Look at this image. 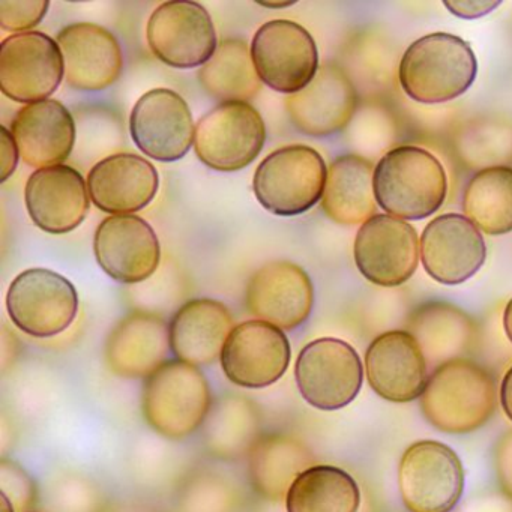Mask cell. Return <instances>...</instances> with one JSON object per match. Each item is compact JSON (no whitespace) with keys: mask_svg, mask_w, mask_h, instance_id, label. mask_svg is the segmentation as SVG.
<instances>
[{"mask_svg":"<svg viewBox=\"0 0 512 512\" xmlns=\"http://www.w3.org/2000/svg\"><path fill=\"white\" fill-rule=\"evenodd\" d=\"M478 76L472 47L457 35L436 32L410 44L400 62L401 88L419 104H443L469 91Z\"/></svg>","mask_w":512,"mask_h":512,"instance_id":"cell-2","label":"cell"},{"mask_svg":"<svg viewBox=\"0 0 512 512\" xmlns=\"http://www.w3.org/2000/svg\"><path fill=\"white\" fill-rule=\"evenodd\" d=\"M398 487L410 512H449L463 496V464L445 443L419 440L401 457Z\"/></svg>","mask_w":512,"mask_h":512,"instance_id":"cell-6","label":"cell"},{"mask_svg":"<svg viewBox=\"0 0 512 512\" xmlns=\"http://www.w3.org/2000/svg\"><path fill=\"white\" fill-rule=\"evenodd\" d=\"M296 385L304 400L325 412L349 406L362 388L364 367L358 352L338 338L311 341L299 353Z\"/></svg>","mask_w":512,"mask_h":512,"instance_id":"cell-7","label":"cell"},{"mask_svg":"<svg viewBox=\"0 0 512 512\" xmlns=\"http://www.w3.org/2000/svg\"><path fill=\"white\" fill-rule=\"evenodd\" d=\"M170 326L163 317L134 311L110 332L106 359L110 370L121 377H146L166 362Z\"/></svg>","mask_w":512,"mask_h":512,"instance_id":"cell-25","label":"cell"},{"mask_svg":"<svg viewBox=\"0 0 512 512\" xmlns=\"http://www.w3.org/2000/svg\"><path fill=\"white\" fill-rule=\"evenodd\" d=\"M494 467L500 490L512 500V428L506 431L494 451Z\"/></svg>","mask_w":512,"mask_h":512,"instance_id":"cell-35","label":"cell"},{"mask_svg":"<svg viewBox=\"0 0 512 512\" xmlns=\"http://www.w3.org/2000/svg\"><path fill=\"white\" fill-rule=\"evenodd\" d=\"M259 5L266 8H272V10H281V8H289L295 5L293 0H286V2H259Z\"/></svg>","mask_w":512,"mask_h":512,"instance_id":"cell-40","label":"cell"},{"mask_svg":"<svg viewBox=\"0 0 512 512\" xmlns=\"http://www.w3.org/2000/svg\"><path fill=\"white\" fill-rule=\"evenodd\" d=\"M245 304L257 319L293 331L313 311V283L301 266L275 260L254 272L245 293Z\"/></svg>","mask_w":512,"mask_h":512,"instance_id":"cell-19","label":"cell"},{"mask_svg":"<svg viewBox=\"0 0 512 512\" xmlns=\"http://www.w3.org/2000/svg\"><path fill=\"white\" fill-rule=\"evenodd\" d=\"M503 329H505L506 337L512 343V298L506 304L505 311H503Z\"/></svg>","mask_w":512,"mask_h":512,"instance_id":"cell-39","label":"cell"},{"mask_svg":"<svg viewBox=\"0 0 512 512\" xmlns=\"http://www.w3.org/2000/svg\"><path fill=\"white\" fill-rule=\"evenodd\" d=\"M25 200L32 221L52 235L73 232L85 221L91 206L85 179L64 164L32 173L26 182Z\"/></svg>","mask_w":512,"mask_h":512,"instance_id":"cell-21","label":"cell"},{"mask_svg":"<svg viewBox=\"0 0 512 512\" xmlns=\"http://www.w3.org/2000/svg\"><path fill=\"white\" fill-rule=\"evenodd\" d=\"M377 205L400 220H424L442 208L448 178L431 152L400 146L386 152L374 169Z\"/></svg>","mask_w":512,"mask_h":512,"instance_id":"cell-3","label":"cell"},{"mask_svg":"<svg viewBox=\"0 0 512 512\" xmlns=\"http://www.w3.org/2000/svg\"><path fill=\"white\" fill-rule=\"evenodd\" d=\"M428 362L409 331H388L374 338L365 352L368 385L383 400H418L428 382Z\"/></svg>","mask_w":512,"mask_h":512,"instance_id":"cell-18","label":"cell"},{"mask_svg":"<svg viewBox=\"0 0 512 512\" xmlns=\"http://www.w3.org/2000/svg\"><path fill=\"white\" fill-rule=\"evenodd\" d=\"M311 463L310 451L298 440L271 436L263 439L251 455V478L263 496L281 499Z\"/></svg>","mask_w":512,"mask_h":512,"instance_id":"cell-32","label":"cell"},{"mask_svg":"<svg viewBox=\"0 0 512 512\" xmlns=\"http://www.w3.org/2000/svg\"><path fill=\"white\" fill-rule=\"evenodd\" d=\"M49 8L47 0H2L0 26L8 32H29L43 22Z\"/></svg>","mask_w":512,"mask_h":512,"instance_id":"cell-33","label":"cell"},{"mask_svg":"<svg viewBox=\"0 0 512 512\" xmlns=\"http://www.w3.org/2000/svg\"><path fill=\"white\" fill-rule=\"evenodd\" d=\"M7 308L14 325L26 334L55 337L73 325L79 295L73 283L58 272L28 269L11 283Z\"/></svg>","mask_w":512,"mask_h":512,"instance_id":"cell-9","label":"cell"},{"mask_svg":"<svg viewBox=\"0 0 512 512\" xmlns=\"http://www.w3.org/2000/svg\"><path fill=\"white\" fill-rule=\"evenodd\" d=\"M421 242L415 227L388 214H376L356 233L353 256L359 272L380 287L407 283L418 269Z\"/></svg>","mask_w":512,"mask_h":512,"instance_id":"cell-12","label":"cell"},{"mask_svg":"<svg viewBox=\"0 0 512 512\" xmlns=\"http://www.w3.org/2000/svg\"><path fill=\"white\" fill-rule=\"evenodd\" d=\"M157 169L136 154H115L95 164L88 175L92 202L100 211L133 215L145 209L158 193Z\"/></svg>","mask_w":512,"mask_h":512,"instance_id":"cell-24","label":"cell"},{"mask_svg":"<svg viewBox=\"0 0 512 512\" xmlns=\"http://www.w3.org/2000/svg\"><path fill=\"white\" fill-rule=\"evenodd\" d=\"M94 253L101 269L122 284L142 283L160 266L157 233L137 215H113L101 221L95 232Z\"/></svg>","mask_w":512,"mask_h":512,"instance_id":"cell-17","label":"cell"},{"mask_svg":"<svg viewBox=\"0 0 512 512\" xmlns=\"http://www.w3.org/2000/svg\"><path fill=\"white\" fill-rule=\"evenodd\" d=\"M265 142V122L251 104L221 103L197 124L194 151L211 169L238 172L259 157Z\"/></svg>","mask_w":512,"mask_h":512,"instance_id":"cell-8","label":"cell"},{"mask_svg":"<svg viewBox=\"0 0 512 512\" xmlns=\"http://www.w3.org/2000/svg\"><path fill=\"white\" fill-rule=\"evenodd\" d=\"M419 245L425 272L445 286L466 283L487 259L481 230L460 214H443L431 220Z\"/></svg>","mask_w":512,"mask_h":512,"instance_id":"cell-16","label":"cell"},{"mask_svg":"<svg viewBox=\"0 0 512 512\" xmlns=\"http://www.w3.org/2000/svg\"><path fill=\"white\" fill-rule=\"evenodd\" d=\"M19 157V148H17L13 134L7 128L0 127V164H2L0 182L8 181L13 176L17 164H19Z\"/></svg>","mask_w":512,"mask_h":512,"instance_id":"cell-37","label":"cell"},{"mask_svg":"<svg viewBox=\"0 0 512 512\" xmlns=\"http://www.w3.org/2000/svg\"><path fill=\"white\" fill-rule=\"evenodd\" d=\"M374 167L355 154L341 155L328 169L322 208L341 226L364 224L376 215Z\"/></svg>","mask_w":512,"mask_h":512,"instance_id":"cell-27","label":"cell"},{"mask_svg":"<svg viewBox=\"0 0 512 512\" xmlns=\"http://www.w3.org/2000/svg\"><path fill=\"white\" fill-rule=\"evenodd\" d=\"M287 512H356L361 493L355 479L340 467L311 466L286 496Z\"/></svg>","mask_w":512,"mask_h":512,"instance_id":"cell-29","label":"cell"},{"mask_svg":"<svg viewBox=\"0 0 512 512\" xmlns=\"http://www.w3.org/2000/svg\"><path fill=\"white\" fill-rule=\"evenodd\" d=\"M211 391L202 371L184 361H166L146 379L143 415L167 439H184L205 421Z\"/></svg>","mask_w":512,"mask_h":512,"instance_id":"cell-4","label":"cell"},{"mask_svg":"<svg viewBox=\"0 0 512 512\" xmlns=\"http://www.w3.org/2000/svg\"><path fill=\"white\" fill-rule=\"evenodd\" d=\"M0 473H2V490L11 488V497L7 496L11 503L17 505L19 509L29 508L34 502L35 488L28 475L17 464L5 460L0 466Z\"/></svg>","mask_w":512,"mask_h":512,"instance_id":"cell-34","label":"cell"},{"mask_svg":"<svg viewBox=\"0 0 512 512\" xmlns=\"http://www.w3.org/2000/svg\"><path fill=\"white\" fill-rule=\"evenodd\" d=\"M328 169L316 149L292 145L269 154L257 167L253 191L260 205L281 217L310 211L325 191Z\"/></svg>","mask_w":512,"mask_h":512,"instance_id":"cell-5","label":"cell"},{"mask_svg":"<svg viewBox=\"0 0 512 512\" xmlns=\"http://www.w3.org/2000/svg\"><path fill=\"white\" fill-rule=\"evenodd\" d=\"M428 364L440 365L461 358L472 343L473 326L457 308L428 305L413 316L412 332Z\"/></svg>","mask_w":512,"mask_h":512,"instance_id":"cell-31","label":"cell"},{"mask_svg":"<svg viewBox=\"0 0 512 512\" xmlns=\"http://www.w3.org/2000/svg\"><path fill=\"white\" fill-rule=\"evenodd\" d=\"M11 134L28 166L47 169L65 163L76 143V122L56 100L22 107L14 116Z\"/></svg>","mask_w":512,"mask_h":512,"instance_id":"cell-23","label":"cell"},{"mask_svg":"<svg viewBox=\"0 0 512 512\" xmlns=\"http://www.w3.org/2000/svg\"><path fill=\"white\" fill-rule=\"evenodd\" d=\"M2 512H14L13 503L2 493Z\"/></svg>","mask_w":512,"mask_h":512,"instance_id":"cell-41","label":"cell"},{"mask_svg":"<svg viewBox=\"0 0 512 512\" xmlns=\"http://www.w3.org/2000/svg\"><path fill=\"white\" fill-rule=\"evenodd\" d=\"M233 329L226 305L214 299H193L170 322V346L179 361L194 367L209 365L221 356Z\"/></svg>","mask_w":512,"mask_h":512,"instance_id":"cell-26","label":"cell"},{"mask_svg":"<svg viewBox=\"0 0 512 512\" xmlns=\"http://www.w3.org/2000/svg\"><path fill=\"white\" fill-rule=\"evenodd\" d=\"M130 133L146 157L173 163L194 145L196 127L187 101L175 91L160 88L137 101L131 112Z\"/></svg>","mask_w":512,"mask_h":512,"instance_id":"cell-14","label":"cell"},{"mask_svg":"<svg viewBox=\"0 0 512 512\" xmlns=\"http://www.w3.org/2000/svg\"><path fill=\"white\" fill-rule=\"evenodd\" d=\"M251 58L262 83L281 94L302 91L319 71V50L307 29L272 20L254 35Z\"/></svg>","mask_w":512,"mask_h":512,"instance_id":"cell-11","label":"cell"},{"mask_svg":"<svg viewBox=\"0 0 512 512\" xmlns=\"http://www.w3.org/2000/svg\"><path fill=\"white\" fill-rule=\"evenodd\" d=\"M199 80L206 94L221 103H248L262 88L251 50L242 40H224L200 68Z\"/></svg>","mask_w":512,"mask_h":512,"instance_id":"cell-28","label":"cell"},{"mask_svg":"<svg viewBox=\"0 0 512 512\" xmlns=\"http://www.w3.org/2000/svg\"><path fill=\"white\" fill-rule=\"evenodd\" d=\"M496 407V380L487 368L466 358L434 367L421 395L424 418L448 434H469L484 427Z\"/></svg>","mask_w":512,"mask_h":512,"instance_id":"cell-1","label":"cell"},{"mask_svg":"<svg viewBox=\"0 0 512 512\" xmlns=\"http://www.w3.org/2000/svg\"><path fill=\"white\" fill-rule=\"evenodd\" d=\"M500 404L509 421H512V367L506 371L500 383Z\"/></svg>","mask_w":512,"mask_h":512,"instance_id":"cell-38","label":"cell"},{"mask_svg":"<svg viewBox=\"0 0 512 512\" xmlns=\"http://www.w3.org/2000/svg\"><path fill=\"white\" fill-rule=\"evenodd\" d=\"M449 13L457 16L458 19L475 20L487 16L491 11L500 7V0H445L443 2Z\"/></svg>","mask_w":512,"mask_h":512,"instance_id":"cell-36","label":"cell"},{"mask_svg":"<svg viewBox=\"0 0 512 512\" xmlns=\"http://www.w3.org/2000/svg\"><path fill=\"white\" fill-rule=\"evenodd\" d=\"M65 80L77 91L100 92L121 77L122 50L112 32L94 23H74L59 32Z\"/></svg>","mask_w":512,"mask_h":512,"instance_id":"cell-22","label":"cell"},{"mask_svg":"<svg viewBox=\"0 0 512 512\" xmlns=\"http://www.w3.org/2000/svg\"><path fill=\"white\" fill-rule=\"evenodd\" d=\"M152 53L172 68L205 65L217 50V32L208 11L197 2H164L146 26Z\"/></svg>","mask_w":512,"mask_h":512,"instance_id":"cell-13","label":"cell"},{"mask_svg":"<svg viewBox=\"0 0 512 512\" xmlns=\"http://www.w3.org/2000/svg\"><path fill=\"white\" fill-rule=\"evenodd\" d=\"M290 343L277 326L248 320L235 326L221 353L227 379L241 388L262 389L280 380L290 364Z\"/></svg>","mask_w":512,"mask_h":512,"instance_id":"cell-15","label":"cell"},{"mask_svg":"<svg viewBox=\"0 0 512 512\" xmlns=\"http://www.w3.org/2000/svg\"><path fill=\"white\" fill-rule=\"evenodd\" d=\"M290 121L301 133L326 137L340 133L358 107L355 86L338 65L325 64L302 91L284 101Z\"/></svg>","mask_w":512,"mask_h":512,"instance_id":"cell-20","label":"cell"},{"mask_svg":"<svg viewBox=\"0 0 512 512\" xmlns=\"http://www.w3.org/2000/svg\"><path fill=\"white\" fill-rule=\"evenodd\" d=\"M463 212L481 232H512V167H487L475 173L463 194Z\"/></svg>","mask_w":512,"mask_h":512,"instance_id":"cell-30","label":"cell"},{"mask_svg":"<svg viewBox=\"0 0 512 512\" xmlns=\"http://www.w3.org/2000/svg\"><path fill=\"white\" fill-rule=\"evenodd\" d=\"M65 76L58 41L43 32L29 31L0 44V89L17 103L49 100Z\"/></svg>","mask_w":512,"mask_h":512,"instance_id":"cell-10","label":"cell"}]
</instances>
